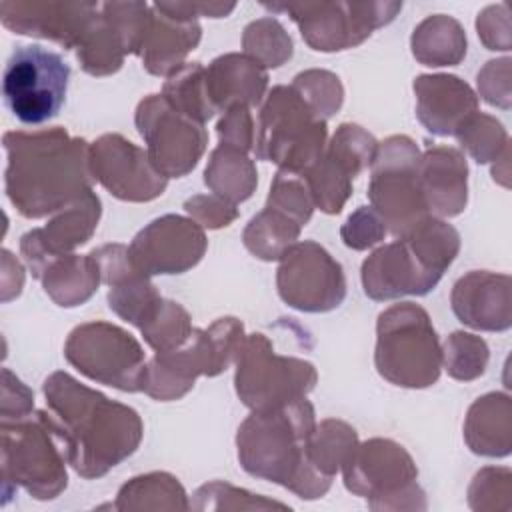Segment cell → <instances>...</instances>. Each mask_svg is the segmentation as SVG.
<instances>
[{
  "instance_id": "17",
  "label": "cell",
  "mask_w": 512,
  "mask_h": 512,
  "mask_svg": "<svg viewBox=\"0 0 512 512\" xmlns=\"http://www.w3.org/2000/svg\"><path fill=\"white\" fill-rule=\"evenodd\" d=\"M432 274L402 238L376 250L362 264L364 292L374 300H390L404 294L422 296L438 284Z\"/></svg>"
},
{
  "instance_id": "23",
  "label": "cell",
  "mask_w": 512,
  "mask_h": 512,
  "mask_svg": "<svg viewBox=\"0 0 512 512\" xmlns=\"http://www.w3.org/2000/svg\"><path fill=\"white\" fill-rule=\"evenodd\" d=\"M164 98L174 110L200 124H204L216 112L206 92L204 68L198 62L182 64L170 74L168 82L164 84Z\"/></svg>"
},
{
  "instance_id": "16",
  "label": "cell",
  "mask_w": 512,
  "mask_h": 512,
  "mask_svg": "<svg viewBox=\"0 0 512 512\" xmlns=\"http://www.w3.org/2000/svg\"><path fill=\"white\" fill-rule=\"evenodd\" d=\"M100 4L60 2H0L2 24L16 34L48 38L66 48H78Z\"/></svg>"
},
{
  "instance_id": "13",
  "label": "cell",
  "mask_w": 512,
  "mask_h": 512,
  "mask_svg": "<svg viewBox=\"0 0 512 512\" xmlns=\"http://www.w3.org/2000/svg\"><path fill=\"white\" fill-rule=\"evenodd\" d=\"M206 250L202 228L182 216H162L138 232L128 248L142 276L178 274L200 262Z\"/></svg>"
},
{
  "instance_id": "20",
  "label": "cell",
  "mask_w": 512,
  "mask_h": 512,
  "mask_svg": "<svg viewBox=\"0 0 512 512\" xmlns=\"http://www.w3.org/2000/svg\"><path fill=\"white\" fill-rule=\"evenodd\" d=\"M266 72L260 62L250 56L226 54L216 58L204 70V84L214 108L254 106L266 88Z\"/></svg>"
},
{
  "instance_id": "9",
  "label": "cell",
  "mask_w": 512,
  "mask_h": 512,
  "mask_svg": "<svg viewBox=\"0 0 512 512\" xmlns=\"http://www.w3.org/2000/svg\"><path fill=\"white\" fill-rule=\"evenodd\" d=\"M64 354L88 378L126 392L142 390L144 352L132 334L106 322L74 328Z\"/></svg>"
},
{
  "instance_id": "28",
  "label": "cell",
  "mask_w": 512,
  "mask_h": 512,
  "mask_svg": "<svg viewBox=\"0 0 512 512\" xmlns=\"http://www.w3.org/2000/svg\"><path fill=\"white\" fill-rule=\"evenodd\" d=\"M294 86H304L298 92L300 96H314L306 104L314 110V114L318 118H320V114L332 116L342 104V86L338 82V76H334L330 72L308 70L294 78Z\"/></svg>"
},
{
  "instance_id": "12",
  "label": "cell",
  "mask_w": 512,
  "mask_h": 512,
  "mask_svg": "<svg viewBox=\"0 0 512 512\" xmlns=\"http://www.w3.org/2000/svg\"><path fill=\"white\" fill-rule=\"evenodd\" d=\"M278 268V292L284 302L304 312L336 308L346 294L342 266L316 242L290 246Z\"/></svg>"
},
{
  "instance_id": "10",
  "label": "cell",
  "mask_w": 512,
  "mask_h": 512,
  "mask_svg": "<svg viewBox=\"0 0 512 512\" xmlns=\"http://www.w3.org/2000/svg\"><path fill=\"white\" fill-rule=\"evenodd\" d=\"M270 10H282L300 26L302 38L322 52L344 50L360 44L376 26L394 18L402 8L398 2H304V4H264Z\"/></svg>"
},
{
  "instance_id": "25",
  "label": "cell",
  "mask_w": 512,
  "mask_h": 512,
  "mask_svg": "<svg viewBox=\"0 0 512 512\" xmlns=\"http://www.w3.org/2000/svg\"><path fill=\"white\" fill-rule=\"evenodd\" d=\"M432 46L438 48V66L456 64L466 54V36L460 24L444 14L426 18L412 36V52L422 60Z\"/></svg>"
},
{
  "instance_id": "22",
  "label": "cell",
  "mask_w": 512,
  "mask_h": 512,
  "mask_svg": "<svg viewBox=\"0 0 512 512\" xmlns=\"http://www.w3.org/2000/svg\"><path fill=\"white\" fill-rule=\"evenodd\" d=\"M38 278L46 294H50L58 306H78L92 296L102 274L92 254H64V258L58 256L50 260Z\"/></svg>"
},
{
  "instance_id": "6",
  "label": "cell",
  "mask_w": 512,
  "mask_h": 512,
  "mask_svg": "<svg viewBox=\"0 0 512 512\" xmlns=\"http://www.w3.org/2000/svg\"><path fill=\"white\" fill-rule=\"evenodd\" d=\"M326 122L314 114L296 88L276 86L260 112L256 156L286 172L302 174L322 156Z\"/></svg>"
},
{
  "instance_id": "26",
  "label": "cell",
  "mask_w": 512,
  "mask_h": 512,
  "mask_svg": "<svg viewBox=\"0 0 512 512\" xmlns=\"http://www.w3.org/2000/svg\"><path fill=\"white\" fill-rule=\"evenodd\" d=\"M188 320L190 318L180 304L162 300V304L158 306L154 316L140 330H142L146 342L156 352H166V350H174V348L182 346L188 340V336L192 332Z\"/></svg>"
},
{
  "instance_id": "27",
  "label": "cell",
  "mask_w": 512,
  "mask_h": 512,
  "mask_svg": "<svg viewBox=\"0 0 512 512\" xmlns=\"http://www.w3.org/2000/svg\"><path fill=\"white\" fill-rule=\"evenodd\" d=\"M244 48L254 56L256 62L272 68L280 66L286 58L292 56L290 38L272 18L256 20L244 30Z\"/></svg>"
},
{
  "instance_id": "29",
  "label": "cell",
  "mask_w": 512,
  "mask_h": 512,
  "mask_svg": "<svg viewBox=\"0 0 512 512\" xmlns=\"http://www.w3.org/2000/svg\"><path fill=\"white\" fill-rule=\"evenodd\" d=\"M384 234H386V222L380 218L376 210L368 206H362L356 214H352L342 228L344 244L354 250H364L368 246H374L384 238Z\"/></svg>"
},
{
  "instance_id": "15",
  "label": "cell",
  "mask_w": 512,
  "mask_h": 512,
  "mask_svg": "<svg viewBox=\"0 0 512 512\" xmlns=\"http://www.w3.org/2000/svg\"><path fill=\"white\" fill-rule=\"evenodd\" d=\"M98 218L100 200L92 190H88L64 206L62 212L44 228L26 232L20 240V252L32 274L38 278L50 260L84 244L98 226Z\"/></svg>"
},
{
  "instance_id": "24",
  "label": "cell",
  "mask_w": 512,
  "mask_h": 512,
  "mask_svg": "<svg viewBox=\"0 0 512 512\" xmlns=\"http://www.w3.org/2000/svg\"><path fill=\"white\" fill-rule=\"evenodd\" d=\"M224 174H228V176L218 180L214 186H210L216 194H220L232 202H242L252 194L254 184H256V172H254L250 160L244 156V150L220 144L212 152V158H210L204 178L224 176Z\"/></svg>"
},
{
  "instance_id": "2",
  "label": "cell",
  "mask_w": 512,
  "mask_h": 512,
  "mask_svg": "<svg viewBox=\"0 0 512 512\" xmlns=\"http://www.w3.org/2000/svg\"><path fill=\"white\" fill-rule=\"evenodd\" d=\"M8 166L4 188L10 202L26 218H42L62 210L92 184L90 148L62 128L42 132H6Z\"/></svg>"
},
{
  "instance_id": "1",
  "label": "cell",
  "mask_w": 512,
  "mask_h": 512,
  "mask_svg": "<svg viewBox=\"0 0 512 512\" xmlns=\"http://www.w3.org/2000/svg\"><path fill=\"white\" fill-rule=\"evenodd\" d=\"M44 396L66 458L78 474L102 476L138 448L142 422L132 408L112 402L66 372L46 378Z\"/></svg>"
},
{
  "instance_id": "5",
  "label": "cell",
  "mask_w": 512,
  "mask_h": 512,
  "mask_svg": "<svg viewBox=\"0 0 512 512\" xmlns=\"http://www.w3.org/2000/svg\"><path fill=\"white\" fill-rule=\"evenodd\" d=\"M62 452L64 444L50 414L2 420L4 484H20L40 500L54 498L66 488Z\"/></svg>"
},
{
  "instance_id": "19",
  "label": "cell",
  "mask_w": 512,
  "mask_h": 512,
  "mask_svg": "<svg viewBox=\"0 0 512 512\" xmlns=\"http://www.w3.org/2000/svg\"><path fill=\"white\" fill-rule=\"evenodd\" d=\"M200 40V26L192 18L174 16L158 4L150 6V22L142 42V60L148 72L168 74L178 70L180 60Z\"/></svg>"
},
{
  "instance_id": "7",
  "label": "cell",
  "mask_w": 512,
  "mask_h": 512,
  "mask_svg": "<svg viewBox=\"0 0 512 512\" xmlns=\"http://www.w3.org/2000/svg\"><path fill=\"white\" fill-rule=\"evenodd\" d=\"M68 80L70 66L58 52L38 44L20 46L4 66L2 96L16 120L38 126L60 112Z\"/></svg>"
},
{
  "instance_id": "18",
  "label": "cell",
  "mask_w": 512,
  "mask_h": 512,
  "mask_svg": "<svg viewBox=\"0 0 512 512\" xmlns=\"http://www.w3.org/2000/svg\"><path fill=\"white\" fill-rule=\"evenodd\" d=\"M418 96V118L434 134L448 136L466 122L468 110H474V92L456 76H420L414 82Z\"/></svg>"
},
{
  "instance_id": "4",
  "label": "cell",
  "mask_w": 512,
  "mask_h": 512,
  "mask_svg": "<svg viewBox=\"0 0 512 512\" xmlns=\"http://www.w3.org/2000/svg\"><path fill=\"white\" fill-rule=\"evenodd\" d=\"M440 346L428 314L410 302L378 316L376 368L396 386L424 388L438 380Z\"/></svg>"
},
{
  "instance_id": "11",
  "label": "cell",
  "mask_w": 512,
  "mask_h": 512,
  "mask_svg": "<svg viewBox=\"0 0 512 512\" xmlns=\"http://www.w3.org/2000/svg\"><path fill=\"white\" fill-rule=\"evenodd\" d=\"M136 126L148 142L150 162L166 178L190 172L208 142L202 124L174 110L164 96H148L140 102Z\"/></svg>"
},
{
  "instance_id": "3",
  "label": "cell",
  "mask_w": 512,
  "mask_h": 512,
  "mask_svg": "<svg viewBox=\"0 0 512 512\" xmlns=\"http://www.w3.org/2000/svg\"><path fill=\"white\" fill-rule=\"evenodd\" d=\"M312 434L314 408L306 398L254 410L238 430L240 462L252 476L290 486L302 498L320 496L330 486V476L310 460Z\"/></svg>"
},
{
  "instance_id": "8",
  "label": "cell",
  "mask_w": 512,
  "mask_h": 512,
  "mask_svg": "<svg viewBox=\"0 0 512 512\" xmlns=\"http://www.w3.org/2000/svg\"><path fill=\"white\" fill-rule=\"evenodd\" d=\"M236 356V392L252 410H272L290 404L314 388V366L298 358L274 354L264 334L246 338Z\"/></svg>"
},
{
  "instance_id": "21",
  "label": "cell",
  "mask_w": 512,
  "mask_h": 512,
  "mask_svg": "<svg viewBox=\"0 0 512 512\" xmlns=\"http://www.w3.org/2000/svg\"><path fill=\"white\" fill-rule=\"evenodd\" d=\"M466 172V162L456 150H428L418 160V184L426 206L442 216L462 212L466 204Z\"/></svg>"
},
{
  "instance_id": "14",
  "label": "cell",
  "mask_w": 512,
  "mask_h": 512,
  "mask_svg": "<svg viewBox=\"0 0 512 512\" xmlns=\"http://www.w3.org/2000/svg\"><path fill=\"white\" fill-rule=\"evenodd\" d=\"M90 168L92 176L122 200H152L166 188V176L154 168L148 154L118 134H106L94 142Z\"/></svg>"
}]
</instances>
